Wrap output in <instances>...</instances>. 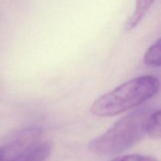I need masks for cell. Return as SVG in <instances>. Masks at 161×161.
Here are the masks:
<instances>
[{"instance_id": "cell-4", "label": "cell", "mask_w": 161, "mask_h": 161, "mask_svg": "<svg viewBox=\"0 0 161 161\" xmlns=\"http://www.w3.org/2000/svg\"><path fill=\"white\" fill-rule=\"evenodd\" d=\"M51 143L48 142L35 145L27 151L18 161H47L52 153Z\"/></svg>"}, {"instance_id": "cell-3", "label": "cell", "mask_w": 161, "mask_h": 161, "mask_svg": "<svg viewBox=\"0 0 161 161\" xmlns=\"http://www.w3.org/2000/svg\"><path fill=\"white\" fill-rule=\"evenodd\" d=\"M41 135L42 129L35 126L17 131L0 146V161H18L27 151L39 142Z\"/></svg>"}, {"instance_id": "cell-2", "label": "cell", "mask_w": 161, "mask_h": 161, "mask_svg": "<svg viewBox=\"0 0 161 161\" xmlns=\"http://www.w3.org/2000/svg\"><path fill=\"white\" fill-rule=\"evenodd\" d=\"M160 89V80L154 75H142L105 93L91 105V113L97 117H108L138 107L153 97Z\"/></svg>"}, {"instance_id": "cell-8", "label": "cell", "mask_w": 161, "mask_h": 161, "mask_svg": "<svg viewBox=\"0 0 161 161\" xmlns=\"http://www.w3.org/2000/svg\"><path fill=\"white\" fill-rule=\"evenodd\" d=\"M110 161H158L157 158L150 156L140 155V154H129L116 157Z\"/></svg>"}, {"instance_id": "cell-1", "label": "cell", "mask_w": 161, "mask_h": 161, "mask_svg": "<svg viewBox=\"0 0 161 161\" xmlns=\"http://www.w3.org/2000/svg\"><path fill=\"white\" fill-rule=\"evenodd\" d=\"M154 110L150 105H144L124 116L107 131L91 140L90 150L99 156H111L132 147L146 135L148 120Z\"/></svg>"}, {"instance_id": "cell-5", "label": "cell", "mask_w": 161, "mask_h": 161, "mask_svg": "<svg viewBox=\"0 0 161 161\" xmlns=\"http://www.w3.org/2000/svg\"><path fill=\"white\" fill-rule=\"evenodd\" d=\"M153 3L154 1H150V0L137 1L135 11L126 21L124 25V29L127 31H130L136 28Z\"/></svg>"}, {"instance_id": "cell-7", "label": "cell", "mask_w": 161, "mask_h": 161, "mask_svg": "<svg viewBox=\"0 0 161 161\" xmlns=\"http://www.w3.org/2000/svg\"><path fill=\"white\" fill-rule=\"evenodd\" d=\"M160 58L161 42L160 39H159L146 52L144 56V63L146 65L158 67L160 65Z\"/></svg>"}, {"instance_id": "cell-6", "label": "cell", "mask_w": 161, "mask_h": 161, "mask_svg": "<svg viewBox=\"0 0 161 161\" xmlns=\"http://www.w3.org/2000/svg\"><path fill=\"white\" fill-rule=\"evenodd\" d=\"M146 135L153 139H160V110H154L150 115L146 127Z\"/></svg>"}]
</instances>
